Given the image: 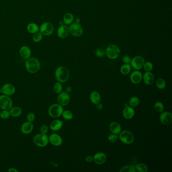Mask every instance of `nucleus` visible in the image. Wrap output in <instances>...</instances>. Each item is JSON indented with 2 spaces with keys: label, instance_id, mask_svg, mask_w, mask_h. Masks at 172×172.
I'll list each match as a JSON object with an SVG mask.
<instances>
[{
  "label": "nucleus",
  "instance_id": "f257e3e1",
  "mask_svg": "<svg viewBox=\"0 0 172 172\" xmlns=\"http://www.w3.org/2000/svg\"><path fill=\"white\" fill-rule=\"evenodd\" d=\"M55 78L57 81L61 83L66 82L69 78V71L65 66H59L56 69L55 73Z\"/></svg>",
  "mask_w": 172,
  "mask_h": 172
},
{
  "label": "nucleus",
  "instance_id": "f03ea898",
  "mask_svg": "<svg viewBox=\"0 0 172 172\" xmlns=\"http://www.w3.org/2000/svg\"><path fill=\"white\" fill-rule=\"evenodd\" d=\"M26 67L27 71L31 74L37 73L41 68V63L39 60L35 57H30L26 60Z\"/></svg>",
  "mask_w": 172,
  "mask_h": 172
},
{
  "label": "nucleus",
  "instance_id": "7ed1b4c3",
  "mask_svg": "<svg viewBox=\"0 0 172 172\" xmlns=\"http://www.w3.org/2000/svg\"><path fill=\"white\" fill-rule=\"evenodd\" d=\"M106 55L110 59L115 60L117 59L120 55V48L115 44H111L106 47Z\"/></svg>",
  "mask_w": 172,
  "mask_h": 172
},
{
  "label": "nucleus",
  "instance_id": "20e7f679",
  "mask_svg": "<svg viewBox=\"0 0 172 172\" xmlns=\"http://www.w3.org/2000/svg\"><path fill=\"white\" fill-rule=\"evenodd\" d=\"M120 141L125 144H131L134 140L133 134L129 130H125L120 132L119 136Z\"/></svg>",
  "mask_w": 172,
  "mask_h": 172
},
{
  "label": "nucleus",
  "instance_id": "39448f33",
  "mask_svg": "<svg viewBox=\"0 0 172 172\" xmlns=\"http://www.w3.org/2000/svg\"><path fill=\"white\" fill-rule=\"evenodd\" d=\"M34 144L37 146L44 147L49 143V137L46 134L39 133L35 135L33 139Z\"/></svg>",
  "mask_w": 172,
  "mask_h": 172
},
{
  "label": "nucleus",
  "instance_id": "423d86ee",
  "mask_svg": "<svg viewBox=\"0 0 172 172\" xmlns=\"http://www.w3.org/2000/svg\"><path fill=\"white\" fill-rule=\"evenodd\" d=\"M64 109L59 103H54L50 106L48 110V113L50 116L56 118L62 116Z\"/></svg>",
  "mask_w": 172,
  "mask_h": 172
},
{
  "label": "nucleus",
  "instance_id": "0eeeda50",
  "mask_svg": "<svg viewBox=\"0 0 172 172\" xmlns=\"http://www.w3.org/2000/svg\"><path fill=\"white\" fill-rule=\"evenodd\" d=\"M145 60L141 56H136L133 58L130 62L131 67L135 70H139L144 67Z\"/></svg>",
  "mask_w": 172,
  "mask_h": 172
},
{
  "label": "nucleus",
  "instance_id": "6e6552de",
  "mask_svg": "<svg viewBox=\"0 0 172 172\" xmlns=\"http://www.w3.org/2000/svg\"><path fill=\"white\" fill-rule=\"evenodd\" d=\"M13 106V101L10 96L5 95H0V108L2 110H9Z\"/></svg>",
  "mask_w": 172,
  "mask_h": 172
},
{
  "label": "nucleus",
  "instance_id": "1a4fd4ad",
  "mask_svg": "<svg viewBox=\"0 0 172 172\" xmlns=\"http://www.w3.org/2000/svg\"><path fill=\"white\" fill-rule=\"evenodd\" d=\"M70 34L74 37H80L83 33V29L80 23L76 22L71 23L69 27Z\"/></svg>",
  "mask_w": 172,
  "mask_h": 172
},
{
  "label": "nucleus",
  "instance_id": "9d476101",
  "mask_svg": "<svg viewBox=\"0 0 172 172\" xmlns=\"http://www.w3.org/2000/svg\"><path fill=\"white\" fill-rule=\"evenodd\" d=\"M39 31L44 36H51L54 31V26L50 22H44L41 25Z\"/></svg>",
  "mask_w": 172,
  "mask_h": 172
},
{
  "label": "nucleus",
  "instance_id": "9b49d317",
  "mask_svg": "<svg viewBox=\"0 0 172 172\" xmlns=\"http://www.w3.org/2000/svg\"><path fill=\"white\" fill-rule=\"evenodd\" d=\"M57 101L58 103L62 106H67L70 101V96L69 93L66 91L60 93L57 97Z\"/></svg>",
  "mask_w": 172,
  "mask_h": 172
},
{
  "label": "nucleus",
  "instance_id": "f8f14e48",
  "mask_svg": "<svg viewBox=\"0 0 172 172\" xmlns=\"http://www.w3.org/2000/svg\"><path fill=\"white\" fill-rule=\"evenodd\" d=\"M160 120L164 125H171L172 123V113L170 112H162L160 116Z\"/></svg>",
  "mask_w": 172,
  "mask_h": 172
},
{
  "label": "nucleus",
  "instance_id": "ddd939ff",
  "mask_svg": "<svg viewBox=\"0 0 172 172\" xmlns=\"http://www.w3.org/2000/svg\"><path fill=\"white\" fill-rule=\"evenodd\" d=\"M49 142L55 146H61L63 144L62 138L57 133H52L49 137Z\"/></svg>",
  "mask_w": 172,
  "mask_h": 172
},
{
  "label": "nucleus",
  "instance_id": "4468645a",
  "mask_svg": "<svg viewBox=\"0 0 172 172\" xmlns=\"http://www.w3.org/2000/svg\"><path fill=\"white\" fill-rule=\"evenodd\" d=\"M142 74L139 70H135L131 73L130 80L131 82L133 84L137 85L142 80Z\"/></svg>",
  "mask_w": 172,
  "mask_h": 172
},
{
  "label": "nucleus",
  "instance_id": "2eb2a0df",
  "mask_svg": "<svg viewBox=\"0 0 172 172\" xmlns=\"http://www.w3.org/2000/svg\"><path fill=\"white\" fill-rule=\"evenodd\" d=\"M2 93L7 96H11L15 93V86L11 83H6L2 86Z\"/></svg>",
  "mask_w": 172,
  "mask_h": 172
},
{
  "label": "nucleus",
  "instance_id": "dca6fc26",
  "mask_svg": "<svg viewBox=\"0 0 172 172\" xmlns=\"http://www.w3.org/2000/svg\"><path fill=\"white\" fill-rule=\"evenodd\" d=\"M93 161L97 165H103L105 164L107 160L106 155L102 152H99L95 154L93 157Z\"/></svg>",
  "mask_w": 172,
  "mask_h": 172
},
{
  "label": "nucleus",
  "instance_id": "f3484780",
  "mask_svg": "<svg viewBox=\"0 0 172 172\" xmlns=\"http://www.w3.org/2000/svg\"><path fill=\"white\" fill-rule=\"evenodd\" d=\"M69 28L67 25H62L60 26L58 29V36L61 39H65L69 34Z\"/></svg>",
  "mask_w": 172,
  "mask_h": 172
},
{
  "label": "nucleus",
  "instance_id": "a211bd4d",
  "mask_svg": "<svg viewBox=\"0 0 172 172\" xmlns=\"http://www.w3.org/2000/svg\"><path fill=\"white\" fill-rule=\"evenodd\" d=\"M135 110L133 107L131 106H125L122 112V115L124 118L126 119H131L133 118L135 115Z\"/></svg>",
  "mask_w": 172,
  "mask_h": 172
},
{
  "label": "nucleus",
  "instance_id": "6ab92c4d",
  "mask_svg": "<svg viewBox=\"0 0 172 172\" xmlns=\"http://www.w3.org/2000/svg\"><path fill=\"white\" fill-rule=\"evenodd\" d=\"M34 124L32 122L27 121L24 122L21 127V130L22 133L24 134H28L31 133V132L34 130Z\"/></svg>",
  "mask_w": 172,
  "mask_h": 172
},
{
  "label": "nucleus",
  "instance_id": "aec40b11",
  "mask_svg": "<svg viewBox=\"0 0 172 172\" xmlns=\"http://www.w3.org/2000/svg\"><path fill=\"white\" fill-rule=\"evenodd\" d=\"M142 80L145 85H150L154 83L155 77L151 72H145L142 75Z\"/></svg>",
  "mask_w": 172,
  "mask_h": 172
},
{
  "label": "nucleus",
  "instance_id": "412c9836",
  "mask_svg": "<svg viewBox=\"0 0 172 172\" xmlns=\"http://www.w3.org/2000/svg\"><path fill=\"white\" fill-rule=\"evenodd\" d=\"M19 54L23 59L27 60L31 57V51L28 47L26 46H22L19 50Z\"/></svg>",
  "mask_w": 172,
  "mask_h": 172
},
{
  "label": "nucleus",
  "instance_id": "4be33fe9",
  "mask_svg": "<svg viewBox=\"0 0 172 172\" xmlns=\"http://www.w3.org/2000/svg\"><path fill=\"white\" fill-rule=\"evenodd\" d=\"M110 131L112 133L118 135L122 131L121 126L118 122H113L109 126Z\"/></svg>",
  "mask_w": 172,
  "mask_h": 172
},
{
  "label": "nucleus",
  "instance_id": "5701e85b",
  "mask_svg": "<svg viewBox=\"0 0 172 172\" xmlns=\"http://www.w3.org/2000/svg\"><path fill=\"white\" fill-rule=\"evenodd\" d=\"M63 124H64V123L61 120H54L50 124V128L52 131H57L62 129Z\"/></svg>",
  "mask_w": 172,
  "mask_h": 172
},
{
  "label": "nucleus",
  "instance_id": "b1692460",
  "mask_svg": "<svg viewBox=\"0 0 172 172\" xmlns=\"http://www.w3.org/2000/svg\"><path fill=\"white\" fill-rule=\"evenodd\" d=\"M90 101L94 105H96L98 103H101V96L100 93L98 91H93L91 92L90 96Z\"/></svg>",
  "mask_w": 172,
  "mask_h": 172
},
{
  "label": "nucleus",
  "instance_id": "393cba45",
  "mask_svg": "<svg viewBox=\"0 0 172 172\" xmlns=\"http://www.w3.org/2000/svg\"><path fill=\"white\" fill-rule=\"evenodd\" d=\"M10 116L13 117H18L22 114V109L18 106H12L9 110Z\"/></svg>",
  "mask_w": 172,
  "mask_h": 172
},
{
  "label": "nucleus",
  "instance_id": "a878e982",
  "mask_svg": "<svg viewBox=\"0 0 172 172\" xmlns=\"http://www.w3.org/2000/svg\"><path fill=\"white\" fill-rule=\"evenodd\" d=\"M27 30L28 32H29L30 34H34L39 32V28L37 24L35 23H31L27 25Z\"/></svg>",
  "mask_w": 172,
  "mask_h": 172
},
{
  "label": "nucleus",
  "instance_id": "bb28decb",
  "mask_svg": "<svg viewBox=\"0 0 172 172\" xmlns=\"http://www.w3.org/2000/svg\"><path fill=\"white\" fill-rule=\"evenodd\" d=\"M63 21L65 25H70L74 21V16L71 13H67L64 16Z\"/></svg>",
  "mask_w": 172,
  "mask_h": 172
},
{
  "label": "nucleus",
  "instance_id": "cd10ccee",
  "mask_svg": "<svg viewBox=\"0 0 172 172\" xmlns=\"http://www.w3.org/2000/svg\"><path fill=\"white\" fill-rule=\"evenodd\" d=\"M132 67L130 64H124L120 68V72L122 74L127 75L131 71Z\"/></svg>",
  "mask_w": 172,
  "mask_h": 172
},
{
  "label": "nucleus",
  "instance_id": "c85d7f7f",
  "mask_svg": "<svg viewBox=\"0 0 172 172\" xmlns=\"http://www.w3.org/2000/svg\"><path fill=\"white\" fill-rule=\"evenodd\" d=\"M134 167L137 172H147L149 170L148 167L144 163H139L136 164Z\"/></svg>",
  "mask_w": 172,
  "mask_h": 172
},
{
  "label": "nucleus",
  "instance_id": "c756f323",
  "mask_svg": "<svg viewBox=\"0 0 172 172\" xmlns=\"http://www.w3.org/2000/svg\"><path fill=\"white\" fill-rule=\"evenodd\" d=\"M140 103V100L138 97L137 96H133L130 98V100L129 101V104L130 106L134 108L138 106Z\"/></svg>",
  "mask_w": 172,
  "mask_h": 172
},
{
  "label": "nucleus",
  "instance_id": "7c9ffc66",
  "mask_svg": "<svg viewBox=\"0 0 172 172\" xmlns=\"http://www.w3.org/2000/svg\"><path fill=\"white\" fill-rule=\"evenodd\" d=\"M156 85L160 90H163L166 86V82L163 78H159L156 81Z\"/></svg>",
  "mask_w": 172,
  "mask_h": 172
},
{
  "label": "nucleus",
  "instance_id": "2f4dec72",
  "mask_svg": "<svg viewBox=\"0 0 172 172\" xmlns=\"http://www.w3.org/2000/svg\"><path fill=\"white\" fill-rule=\"evenodd\" d=\"M53 90L57 94H59L60 93L63 91V85L62 83L57 82L54 84L53 86Z\"/></svg>",
  "mask_w": 172,
  "mask_h": 172
},
{
  "label": "nucleus",
  "instance_id": "473e14b6",
  "mask_svg": "<svg viewBox=\"0 0 172 172\" xmlns=\"http://www.w3.org/2000/svg\"><path fill=\"white\" fill-rule=\"evenodd\" d=\"M120 172H136V170L133 165H127L122 167L119 170Z\"/></svg>",
  "mask_w": 172,
  "mask_h": 172
},
{
  "label": "nucleus",
  "instance_id": "72a5a7b5",
  "mask_svg": "<svg viewBox=\"0 0 172 172\" xmlns=\"http://www.w3.org/2000/svg\"><path fill=\"white\" fill-rule=\"evenodd\" d=\"M63 118L66 120H71L73 118V113L69 110H64L62 114Z\"/></svg>",
  "mask_w": 172,
  "mask_h": 172
},
{
  "label": "nucleus",
  "instance_id": "f704fd0d",
  "mask_svg": "<svg viewBox=\"0 0 172 172\" xmlns=\"http://www.w3.org/2000/svg\"><path fill=\"white\" fill-rule=\"evenodd\" d=\"M154 108L156 111L159 113H162L164 110V104L160 101H157L155 103Z\"/></svg>",
  "mask_w": 172,
  "mask_h": 172
},
{
  "label": "nucleus",
  "instance_id": "c9c22d12",
  "mask_svg": "<svg viewBox=\"0 0 172 172\" xmlns=\"http://www.w3.org/2000/svg\"><path fill=\"white\" fill-rule=\"evenodd\" d=\"M42 37H43V35L42 34L41 32H37L34 34L32 39L34 42H39L42 41Z\"/></svg>",
  "mask_w": 172,
  "mask_h": 172
},
{
  "label": "nucleus",
  "instance_id": "e433bc0d",
  "mask_svg": "<svg viewBox=\"0 0 172 172\" xmlns=\"http://www.w3.org/2000/svg\"><path fill=\"white\" fill-rule=\"evenodd\" d=\"M143 68L146 72H150L153 69L154 66L152 63L150 62H145Z\"/></svg>",
  "mask_w": 172,
  "mask_h": 172
},
{
  "label": "nucleus",
  "instance_id": "4c0bfd02",
  "mask_svg": "<svg viewBox=\"0 0 172 172\" xmlns=\"http://www.w3.org/2000/svg\"><path fill=\"white\" fill-rule=\"evenodd\" d=\"M10 114L9 112V110H3L1 113H0V117L2 119H7L10 117Z\"/></svg>",
  "mask_w": 172,
  "mask_h": 172
},
{
  "label": "nucleus",
  "instance_id": "58836bf2",
  "mask_svg": "<svg viewBox=\"0 0 172 172\" xmlns=\"http://www.w3.org/2000/svg\"><path fill=\"white\" fill-rule=\"evenodd\" d=\"M119 136L118 135L112 133L111 134L109 135L108 137V140L111 143H115L118 140Z\"/></svg>",
  "mask_w": 172,
  "mask_h": 172
},
{
  "label": "nucleus",
  "instance_id": "ea45409f",
  "mask_svg": "<svg viewBox=\"0 0 172 172\" xmlns=\"http://www.w3.org/2000/svg\"><path fill=\"white\" fill-rule=\"evenodd\" d=\"M95 55L98 57L102 58L105 56L106 52H105V51L102 48L99 47V48H98L95 50Z\"/></svg>",
  "mask_w": 172,
  "mask_h": 172
},
{
  "label": "nucleus",
  "instance_id": "a19ab883",
  "mask_svg": "<svg viewBox=\"0 0 172 172\" xmlns=\"http://www.w3.org/2000/svg\"><path fill=\"white\" fill-rule=\"evenodd\" d=\"M26 119H27V121L33 122L35 120L36 116H35L34 113L31 112V113H29L27 114V116H26Z\"/></svg>",
  "mask_w": 172,
  "mask_h": 172
},
{
  "label": "nucleus",
  "instance_id": "79ce46f5",
  "mask_svg": "<svg viewBox=\"0 0 172 172\" xmlns=\"http://www.w3.org/2000/svg\"><path fill=\"white\" fill-rule=\"evenodd\" d=\"M39 131L41 132V133L46 134H47L48 131H49V127L46 125H42L40 127Z\"/></svg>",
  "mask_w": 172,
  "mask_h": 172
},
{
  "label": "nucleus",
  "instance_id": "37998d69",
  "mask_svg": "<svg viewBox=\"0 0 172 172\" xmlns=\"http://www.w3.org/2000/svg\"><path fill=\"white\" fill-rule=\"evenodd\" d=\"M132 58L129 55H125L122 57V61L124 64H130Z\"/></svg>",
  "mask_w": 172,
  "mask_h": 172
},
{
  "label": "nucleus",
  "instance_id": "c03bdc74",
  "mask_svg": "<svg viewBox=\"0 0 172 172\" xmlns=\"http://www.w3.org/2000/svg\"><path fill=\"white\" fill-rule=\"evenodd\" d=\"M85 161H86L87 163H91V162H93V157L91 156V155H87L85 157Z\"/></svg>",
  "mask_w": 172,
  "mask_h": 172
},
{
  "label": "nucleus",
  "instance_id": "a18cd8bd",
  "mask_svg": "<svg viewBox=\"0 0 172 172\" xmlns=\"http://www.w3.org/2000/svg\"><path fill=\"white\" fill-rule=\"evenodd\" d=\"M96 108L98 110H101L103 108V106L101 103H99L96 104Z\"/></svg>",
  "mask_w": 172,
  "mask_h": 172
},
{
  "label": "nucleus",
  "instance_id": "49530a36",
  "mask_svg": "<svg viewBox=\"0 0 172 172\" xmlns=\"http://www.w3.org/2000/svg\"><path fill=\"white\" fill-rule=\"evenodd\" d=\"M9 172H18V170H17V169L14 168H11L10 169L8 170Z\"/></svg>",
  "mask_w": 172,
  "mask_h": 172
},
{
  "label": "nucleus",
  "instance_id": "de8ad7c7",
  "mask_svg": "<svg viewBox=\"0 0 172 172\" xmlns=\"http://www.w3.org/2000/svg\"><path fill=\"white\" fill-rule=\"evenodd\" d=\"M71 87H70V86H68V87H67V88H66V92L68 93H70L71 91Z\"/></svg>",
  "mask_w": 172,
  "mask_h": 172
},
{
  "label": "nucleus",
  "instance_id": "09e8293b",
  "mask_svg": "<svg viewBox=\"0 0 172 172\" xmlns=\"http://www.w3.org/2000/svg\"><path fill=\"white\" fill-rule=\"evenodd\" d=\"M80 19L79 18H76V23H80Z\"/></svg>",
  "mask_w": 172,
  "mask_h": 172
},
{
  "label": "nucleus",
  "instance_id": "8fccbe9b",
  "mask_svg": "<svg viewBox=\"0 0 172 172\" xmlns=\"http://www.w3.org/2000/svg\"><path fill=\"white\" fill-rule=\"evenodd\" d=\"M2 93V88H0V94H1Z\"/></svg>",
  "mask_w": 172,
  "mask_h": 172
}]
</instances>
